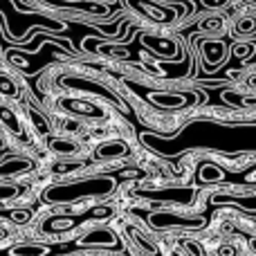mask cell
<instances>
[{"label": "cell", "mask_w": 256, "mask_h": 256, "mask_svg": "<svg viewBox=\"0 0 256 256\" xmlns=\"http://www.w3.org/2000/svg\"><path fill=\"white\" fill-rule=\"evenodd\" d=\"M148 99L160 108H184L194 102V94L184 92H153L148 94Z\"/></svg>", "instance_id": "4"}, {"label": "cell", "mask_w": 256, "mask_h": 256, "mask_svg": "<svg viewBox=\"0 0 256 256\" xmlns=\"http://www.w3.org/2000/svg\"><path fill=\"white\" fill-rule=\"evenodd\" d=\"M198 27L204 34H220V32H225V18H222V14H209L200 20Z\"/></svg>", "instance_id": "12"}, {"label": "cell", "mask_w": 256, "mask_h": 256, "mask_svg": "<svg viewBox=\"0 0 256 256\" xmlns=\"http://www.w3.org/2000/svg\"><path fill=\"white\" fill-rule=\"evenodd\" d=\"M0 9H4V14H7V20H12V22H7L9 30H14V27H16L18 18H27V22H30V25H32V22H40V25L50 27V30H56V32L66 30V25H63V22L52 20V18H45V16H38V14H34V16H30V14H14L12 0H0Z\"/></svg>", "instance_id": "2"}, {"label": "cell", "mask_w": 256, "mask_h": 256, "mask_svg": "<svg viewBox=\"0 0 256 256\" xmlns=\"http://www.w3.org/2000/svg\"><path fill=\"white\" fill-rule=\"evenodd\" d=\"M50 148H52L54 153H58V155H74L79 146H76L74 142H70V140H52L50 142Z\"/></svg>", "instance_id": "16"}, {"label": "cell", "mask_w": 256, "mask_h": 256, "mask_svg": "<svg viewBox=\"0 0 256 256\" xmlns=\"http://www.w3.org/2000/svg\"><path fill=\"white\" fill-rule=\"evenodd\" d=\"M76 220L74 218H68V216H58V218H50L48 222L43 225L45 232H52V234H58V232H66L70 227H74Z\"/></svg>", "instance_id": "14"}, {"label": "cell", "mask_w": 256, "mask_h": 256, "mask_svg": "<svg viewBox=\"0 0 256 256\" xmlns=\"http://www.w3.org/2000/svg\"><path fill=\"white\" fill-rule=\"evenodd\" d=\"M128 153H130V148H128V144H124V142H106V144H102L97 148V158H102V160L124 158Z\"/></svg>", "instance_id": "10"}, {"label": "cell", "mask_w": 256, "mask_h": 256, "mask_svg": "<svg viewBox=\"0 0 256 256\" xmlns=\"http://www.w3.org/2000/svg\"><path fill=\"white\" fill-rule=\"evenodd\" d=\"M202 50L207 52V61L209 63H220V61H225V56H227V48H225V43H220V40H207V43H202Z\"/></svg>", "instance_id": "13"}, {"label": "cell", "mask_w": 256, "mask_h": 256, "mask_svg": "<svg viewBox=\"0 0 256 256\" xmlns=\"http://www.w3.org/2000/svg\"><path fill=\"white\" fill-rule=\"evenodd\" d=\"M207 7H212V9H220V7H225L230 0H202Z\"/></svg>", "instance_id": "22"}, {"label": "cell", "mask_w": 256, "mask_h": 256, "mask_svg": "<svg viewBox=\"0 0 256 256\" xmlns=\"http://www.w3.org/2000/svg\"><path fill=\"white\" fill-rule=\"evenodd\" d=\"M232 34L234 38L248 40L256 36V14H238L232 20Z\"/></svg>", "instance_id": "5"}, {"label": "cell", "mask_w": 256, "mask_h": 256, "mask_svg": "<svg viewBox=\"0 0 256 256\" xmlns=\"http://www.w3.org/2000/svg\"><path fill=\"white\" fill-rule=\"evenodd\" d=\"M128 2H130V7L140 9L144 16L153 18L158 22H171L176 18V9H171V7H158V4L146 2V0H128Z\"/></svg>", "instance_id": "3"}, {"label": "cell", "mask_w": 256, "mask_h": 256, "mask_svg": "<svg viewBox=\"0 0 256 256\" xmlns=\"http://www.w3.org/2000/svg\"><path fill=\"white\" fill-rule=\"evenodd\" d=\"M45 4H54V7H72V9H81V12H90L97 16H106L108 7L104 4H92V2H63V0H40Z\"/></svg>", "instance_id": "11"}, {"label": "cell", "mask_w": 256, "mask_h": 256, "mask_svg": "<svg viewBox=\"0 0 256 256\" xmlns=\"http://www.w3.org/2000/svg\"><path fill=\"white\" fill-rule=\"evenodd\" d=\"M30 117H32V122H34V126L38 128V132H40V135H45V132H48V124H45V120H43V117H40L36 110H30Z\"/></svg>", "instance_id": "20"}, {"label": "cell", "mask_w": 256, "mask_h": 256, "mask_svg": "<svg viewBox=\"0 0 256 256\" xmlns=\"http://www.w3.org/2000/svg\"><path fill=\"white\" fill-rule=\"evenodd\" d=\"M81 243L84 245H102V248H115L117 236L112 234L110 230H106V227H99V230L86 234L84 238H81Z\"/></svg>", "instance_id": "9"}, {"label": "cell", "mask_w": 256, "mask_h": 256, "mask_svg": "<svg viewBox=\"0 0 256 256\" xmlns=\"http://www.w3.org/2000/svg\"><path fill=\"white\" fill-rule=\"evenodd\" d=\"M104 52H108V54H115V56H128V50H126V48H112V45H108V48H104Z\"/></svg>", "instance_id": "21"}, {"label": "cell", "mask_w": 256, "mask_h": 256, "mask_svg": "<svg viewBox=\"0 0 256 256\" xmlns=\"http://www.w3.org/2000/svg\"><path fill=\"white\" fill-rule=\"evenodd\" d=\"M150 222L158 230H166V227H200V220H191V218H182V216H168V214H155V216H150Z\"/></svg>", "instance_id": "8"}, {"label": "cell", "mask_w": 256, "mask_h": 256, "mask_svg": "<svg viewBox=\"0 0 256 256\" xmlns=\"http://www.w3.org/2000/svg\"><path fill=\"white\" fill-rule=\"evenodd\" d=\"M48 252L45 245H22V248H14L12 256H43Z\"/></svg>", "instance_id": "17"}, {"label": "cell", "mask_w": 256, "mask_h": 256, "mask_svg": "<svg viewBox=\"0 0 256 256\" xmlns=\"http://www.w3.org/2000/svg\"><path fill=\"white\" fill-rule=\"evenodd\" d=\"M0 94H4V97H16L18 94L16 84L9 76H2V74H0Z\"/></svg>", "instance_id": "19"}, {"label": "cell", "mask_w": 256, "mask_h": 256, "mask_svg": "<svg viewBox=\"0 0 256 256\" xmlns=\"http://www.w3.org/2000/svg\"><path fill=\"white\" fill-rule=\"evenodd\" d=\"M61 106L66 110L74 112V115H84V117H92V120H102L104 110L99 106L90 102H84V99H61Z\"/></svg>", "instance_id": "6"}, {"label": "cell", "mask_w": 256, "mask_h": 256, "mask_svg": "<svg viewBox=\"0 0 256 256\" xmlns=\"http://www.w3.org/2000/svg\"><path fill=\"white\" fill-rule=\"evenodd\" d=\"M115 189V182L110 178H90V180L72 182V184L54 186V189L45 191V200L48 202H72L79 198H88V196H108Z\"/></svg>", "instance_id": "1"}, {"label": "cell", "mask_w": 256, "mask_h": 256, "mask_svg": "<svg viewBox=\"0 0 256 256\" xmlns=\"http://www.w3.org/2000/svg\"><path fill=\"white\" fill-rule=\"evenodd\" d=\"M142 43L148 50H153L155 54H160V56H176V52H178V43L171 38H158V36L144 34L142 36Z\"/></svg>", "instance_id": "7"}, {"label": "cell", "mask_w": 256, "mask_h": 256, "mask_svg": "<svg viewBox=\"0 0 256 256\" xmlns=\"http://www.w3.org/2000/svg\"><path fill=\"white\" fill-rule=\"evenodd\" d=\"M63 84L68 88H79V90H90V92H97V94H104V97H110L108 90H102L97 84H90V81H81V79H66Z\"/></svg>", "instance_id": "15"}, {"label": "cell", "mask_w": 256, "mask_h": 256, "mask_svg": "<svg viewBox=\"0 0 256 256\" xmlns=\"http://www.w3.org/2000/svg\"><path fill=\"white\" fill-rule=\"evenodd\" d=\"M0 120H2V124L7 126L9 130H14L16 135H20V124H18L16 115H14L9 108H2V106H0Z\"/></svg>", "instance_id": "18"}]
</instances>
